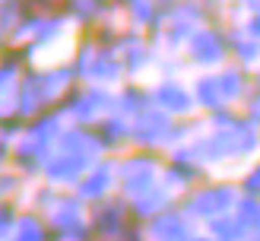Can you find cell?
Listing matches in <instances>:
<instances>
[{"mask_svg": "<svg viewBox=\"0 0 260 241\" xmlns=\"http://www.w3.org/2000/svg\"><path fill=\"white\" fill-rule=\"evenodd\" d=\"M7 45H10V38H7V32H0V54L7 51Z\"/></svg>", "mask_w": 260, "mask_h": 241, "instance_id": "7", "label": "cell"}, {"mask_svg": "<svg viewBox=\"0 0 260 241\" xmlns=\"http://www.w3.org/2000/svg\"><path fill=\"white\" fill-rule=\"evenodd\" d=\"M111 0H67L63 7V16L73 25H83V29H95V25L108 16Z\"/></svg>", "mask_w": 260, "mask_h": 241, "instance_id": "4", "label": "cell"}, {"mask_svg": "<svg viewBox=\"0 0 260 241\" xmlns=\"http://www.w3.org/2000/svg\"><path fill=\"white\" fill-rule=\"evenodd\" d=\"M114 187H118V171H114V162L102 156V159L92 165V168H89V171L80 178V181L73 184V194L89 206V203H95V200L111 197Z\"/></svg>", "mask_w": 260, "mask_h": 241, "instance_id": "3", "label": "cell"}, {"mask_svg": "<svg viewBox=\"0 0 260 241\" xmlns=\"http://www.w3.org/2000/svg\"><path fill=\"white\" fill-rule=\"evenodd\" d=\"M16 219H19V203L16 200H4L0 203V241H7L13 235Z\"/></svg>", "mask_w": 260, "mask_h": 241, "instance_id": "6", "label": "cell"}, {"mask_svg": "<svg viewBox=\"0 0 260 241\" xmlns=\"http://www.w3.org/2000/svg\"><path fill=\"white\" fill-rule=\"evenodd\" d=\"M7 241H51V228H48V219L45 213L38 210H19V219L13 225V235Z\"/></svg>", "mask_w": 260, "mask_h": 241, "instance_id": "5", "label": "cell"}, {"mask_svg": "<svg viewBox=\"0 0 260 241\" xmlns=\"http://www.w3.org/2000/svg\"><path fill=\"white\" fill-rule=\"evenodd\" d=\"M60 114L67 118V124H83L92 127L105 114L114 111V92L108 86H92V83H76L67 95L57 101Z\"/></svg>", "mask_w": 260, "mask_h": 241, "instance_id": "2", "label": "cell"}, {"mask_svg": "<svg viewBox=\"0 0 260 241\" xmlns=\"http://www.w3.org/2000/svg\"><path fill=\"white\" fill-rule=\"evenodd\" d=\"M80 83L70 63H48V67H25L16 83V101H13V114L22 121H32L38 114L57 108V101Z\"/></svg>", "mask_w": 260, "mask_h": 241, "instance_id": "1", "label": "cell"}, {"mask_svg": "<svg viewBox=\"0 0 260 241\" xmlns=\"http://www.w3.org/2000/svg\"><path fill=\"white\" fill-rule=\"evenodd\" d=\"M4 200H7V197H4V194H0V203H4Z\"/></svg>", "mask_w": 260, "mask_h": 241, "instance_id": "8", "label": "cell"}]
</instances>
